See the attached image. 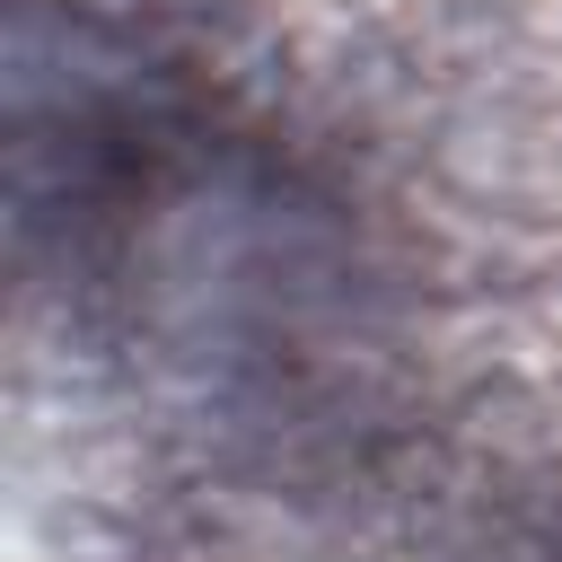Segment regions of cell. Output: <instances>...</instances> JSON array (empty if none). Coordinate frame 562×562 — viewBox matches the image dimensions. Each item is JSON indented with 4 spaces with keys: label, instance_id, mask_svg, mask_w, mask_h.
<instances>
[{
    "label": "cell",
    "instance_id": "cell-1",
    "mask_svg": "<svg viewBox=\"0 0 562 562\" xmlns=\"http://www.w3.org/2000/svg\"><path fill=\"white\" fill-rule=\"evenodd\" d=\"M527 562H562V536H553V544H544V553H527Z\"/></svg>",
    "mask_w": 562,
    "mask_h": 562
}]
</instances>
